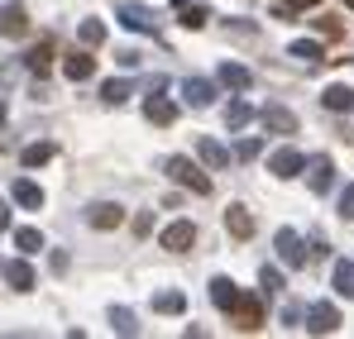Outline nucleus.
Listing matches in <instances>:
<instances>
[{
  "mask_svg": "<svg viewBox=\"0 0 354 339\" xmlns=\"http://www.w3.org/2000/svg\"><path fill=\"white\" fill-rule=\"evenodd\" d=\"M129 96H134V81H129V77H120V81L111 77V81L101 86V101H106V106H124Z\"/></svg>",
  "mask_w": 354,
  "mask_h": 339,
  "instance_id": "19",
  "label": "nucleus"
},
{
  "mask_svg": "<svg viewBox=\"0 0 354 339\" xmlns=\"http://www.w3.org/2000/svg\"><path fill=\"white\" fill-rule=\"evenodd\" d=\"M48 158H53V144H29V148L19 153V163H24V168H44Z\"/></svg>",
  "mask_w": 354,
  "mask_h": 339,
  "instance_id": "27",
  "label": "nucleus"
},
{
  "mask_svg": "<svg viewBox=\"0 0 354 339\" xmlns=\"http://www.w3.org/2000/svg\"><path fill=\"white\" fill-rule=\"evenodd\" d=\"M225 316H230V325H235V330H259V325H263V301L239 291V301L225 311Z\"/></svg>",
  "mask_w": 354,
  "mask_h": 339,
  "instance_id": "3",
  "label": "nucleus"
},
{
  "mask_svg": "<svg viewBox=\"0 0 354 339\" xmlns=\"http://www.w3.org/2000/svg\"><path fill=\"white\" fill-rule=\"evenodd\" d=\"M249 81H254L249 67H239V62H221V86H230V91H249Z\"/></svg>",
  "mask_w": 354,
  "mask_h": 339,
  "instance_id": "18",
  "label": "nucleus"
},
{
  "mask_svg": "<svg viewBox=\"0 0 354 339\" xmlns=\"http://www.w3.org/2000/svg\"><path fill=\"white\" fill-rule=\"evenodd\" d=\"M5 229H10V206L0 201V234H5Z\"/></svg>",
  "mask_w": 354,
  "mask_h": 339,
  "instance_id": "38",
  "label": "nucleus"
},
{
  "mask_svg": "<svg viewBox=\"0 0 354 339\" xmlns=\"http://www.w3.org/2000/svg\"><path fill=\"white\" fill-rule=\"evenodd\" d=\"M259 148H263V144H259V139H244V144H239L235 153H239V158H244V163H249V158H259Z\"/></svg>",
  "mask_w": 354,
  "mask_h": 339,
  "instance_id": "35",
  "label": "nucleus"
},
{
  "mask_svg": "<svg viewBox=\"0 0 354 339\" xmlns=\"http://www.w3.org/2000/svg\"><path fill=\"white\" fill-rule=\"evenodd\" d=\"M225 229H230L235 239H254V215H249L244 206H230V211H225Z\"/></svg>",
  "mask_w": 354,
  "mask_h": 339,
  "instance_id": "17",
  "label": "nucleus"
},
{
  "mask_svg": "<svg viewBox=\"0 0 354 339\" xmlns=\"http://www.w3.org/2000/svg\"><path fill=\"white\" fill-rule=\"evenodd\" d=\"M10 196H15V201H19L24 211H39V206H44V191H39L34 182H24V177H19V182L10 186Z\"/></svg>",
  "mask_w": 354,
  "mask_h": 339,
  "instance_id": "21",
  "label": "nucleus"
},
{
  "mask_svg": "<svg viewBox=\"0 0 354 339\" xmlns=\"http://www.w3.org/2000/svg\"><path fill=\"white\" fill-rule=\"evenodd\" d=\"M330 282H335L340 296H354V258H340V263H335V278H330Z\"/></svg>",
  "mask_w": 354,
  "mask_h": 339,
  "instance_id": "24",
  "label": "nucleus"
},
{
  "mask_svg": "<svg viewBox=\"0 0 354 339\" xmlns=\"http://www.w3.org/2000/svg\"><path fill=\"white\" fill-rule=\"evenodd\" d=\"M0 34H5V39L29 34V14H24V5H5V10H0Z\"/></svg>",
  "mask_w": 354,
  "mask_h": 339,
  "instance_id": "12",
  "label": "nucleus"
},
{
  "mask_svg": "<svg viewBox=\"0 0 354 339\" xmlns=\"http://www.w3.org/2000/svg\"><path fill=\"white\" fill-rule=\"evenodd\" d=\"M111 325H115V335H139V320H134V311H124V306L111 311Z\"/></svg>",
  "mask_w": 354,
  "mask_h": 339,
  "instance_id": "29",
  "label": "nucleus"
},
{
  "mask_svg": "<svg viewBox=\"0 0 354 339\" xmlns=\"http://www.w3.org/2000/svg\"><path fill=\"white\" fill-rule=\"evenodd\" d=\"M0 124H5V101H0Z\"/></svg>",
  "mask_w": 354,
  "mask_h": 339,
  "instance_id": "40",
  "label": "nucleus"
},
{
  "mask_svg": "<svg viewBox=\"0 0 354 339\" xmlns=\"http://www.w3.org/2000/svg\"><path fill=\"white\" fill-rule=\"evenodd\" d=\"M15 244H19V253H39L44 249V234L39 229H15Z\"/></svg>",
  "mask_w": 354,
  "mask_h": 339,
  "instance_id": "30",
  "label": "nucleus"
},
{
  "mask_svg": "<svg viewBox=\"0 0 354 339\" xmlns=\"http://www.w3.org/2000/svg\"><path fill=\"white\" fill-rule=\"evenodd\" d=\"M196 153H201V163H206V168H225V163H230V153H225L216 139H196Z\"/></svg>",
  "mask_w": 354,
  "mask_h": 339,
  "instance_id": "23",
  "label": "nucleus"
},
{
  "mask_svg": "<svg viewBox=\"0 0 354 339\" xmlns=\"http://www.w3.org/2000/svg\"><path fill=\"white\" fill-rule=\"evenodd\" d=\"M77 34H82V43H86V48H101V43H106V24H101V19H82V29H77Z\"/></svg>",
  "mask_w": 354,
  "mask_h": 339,
  "instance_id": "26",
  "label": "nucleus"
},
{
  "mask_svg": "<svg viewBox=\"0 0 354 339\" xmlns=\"http://www.w3.org/2000/svg\"><path fill=\"white\" fill-rule=\"evenodd\" d=\"M158 244H163L168 253H187V249L196 244V225H192V220H173V225L158 234Z\"/></svg>",
  "mask_w": 354,
  "mask_h": 339,
  "instance_id": "5",
  "label": "nucleus"
},
{
  "mask_svg": "<svg viewBox=\"0 0 354 339\" xmlns=\"http://www.w3.org/2000/svg\"><path fill=\"white\" fill-rule=\"evenodd\" d=\"M316 29H321V34H326V39H340V34H345V29H340V24H335V19H321V24H316Z\"/></svg>",
  "mask_w": 354,
  "mask_h": 339,
  "instance_id": "36",
  "label": "nucleus"
},
{
  "mask_svg": "<svg viewBox=\"0 0 354 339\" xmlns=\"http://www.w3.org/2000/svg\"><path fill=\"white\" fill-rule=\"evenodd\" d=\"M182 24H187V29H201V24H206V5H192V0H187V5H182Z\"/></svg>",
  "mask_w": 354,
  "mask_h": 339,
  "instance_id": "32",
  "label": "nucleus"
},
{
  "mask_svg": "<svg viewBox=\"0 0 354 339\" xmlns=\"http://www.w3.org/2000/svg\"><path fill=\"white\" fill-rule=\"evenodd\" d=\"M288 53H292V57H301V62H321V57H326V53H321V43H306V39H297V43L288 48Z\"/></svg>",
  "mask_w": 354,
  "mask_h": 339,
  "instance_id": "31",
  "label": "nucleus"
},
{
  "mask_svg": "<svg viewBox=\"0 0 354 339\" xmlns=\"http://www.w3.org/2000/svg\"><path fill=\"white\" fill-rule=\"evenodd\" d=\"M48 57H53V43L44 39L39 48H29V53H24V67H29L34 77H48Z\"/></svg>",
  "mask_w": 354,
  "mask_h": 339,
  "instance_id": "22",
  "label": "nucleus"
},
{
  "mask_svg": "<svg viewBox=\"0 0 354 339\" xmlns=\"http://www.w3.org/2000/svg\"><path fill=\"white\" fill-rule=\"evenodd\" d=\"M340 215H345V220H354V182L340 191Z\"/></svg>",
  "mask_w": 354,
  "mask_h": 339,
  "instance_id": "34",
  "label": "nucleus"
},
{
  "mask_svg": "<svg viewBox=\"0 0 354 339\" xmlns=\"http://www.w3.org/2000/svg\"><path fill=\"white\" fill-rule=\"evenodd\" d=\"M278 258L288 263V268H306V249H301V239H297V229H278Z\"/></svg>",
  "mask_w": 354,
  "mask_h": 339,
  "instance_id": "7",
  "label": "nucleus"
},
{
  "mask_svg": "<svg viewBox=\"0 0 354 339\" xmlns=\"http://www.w3.org/2000/svg\"><path fill=\"white\" fill-rule=\"evenodd\" d=\"M345 5H350V10H354V0H345Z\"/></svg>",
  "mask_w": 354,
  "mask_h": 339,
  "instance_id": "41",
  "label": "nucleus"
},
{
  "mask_svg": "<svg viewBox=\"0 0 354 339\" xmlns=\"http://www.w3.org/2000/svg\"><path fill=\"white\" fill-rule=\"evenodd\" d=\"M211 301H216V311H230V306L239 301L235 278H211Z\"/></svg>",
  "mask_w": 354,
  "mask_h": 339,
  "instance_id": "16",
  "label": "nucleus"
},
{
  "mask_svg": "<svg viewBox=\"0 0 354 339\" xmlns=\"http://www.w3.org/2000/svg\"><path fill=\"white\" fill-rule=\"evenodd\" d=\"M62 72H67V81H86V77L96 72V57L91 53H67L62 57Z\"/></svg>",
  "mask_w": 354,
  "mask_h": 339,
  "instance_id": "15",
  "label": "nucleus"
},
{
  "mask_svg": "<svg viewBox=\"0 0 354 339\" xmlns=\"http://www.w3.org/2000/svg\"><path fill=\"white\" fill-rule=\"evenodd\" d=\"M301 172H306V186H311L316 196H326V191H330V182H335V163H330L326 153H316L311 163H301Z\"/></svg>",
  "mask_w": 354,
  "mask_h": 339,
  "instance_id": "4",
  "label": "nucleus"
},
{
  "mask_svg": "<svg viewBox=\"0 0 354 339\" xmlns=\"http://www.w3.org/2000/svg\"><path fill=\"white\" fill-rule=\"evenodd\" d=\"M301 163H306V158H301V153H297V148H278V153H273V158H268V172H273V177H283V182H288V177H297V172H301Z\"/></svg>",
  "mask_w": 354,
  "mask_h": 339,
  "instance_id": "11",
  "label": "nucleus"
},
{
  "mask_svg": "<svg viewBox=\"0 0 354 339\" xmlns=\"http://www.w3.org/2000/svg\"><path fill=\"white\" fill-rule=\"evenodd\" d=\"M321 106H326V110H354V86H345V81H335V86H326V91H321Z\"/></svg>",
  "mask_w": 354,
  "mask_h": 339,
  "instance_id": "13",
  "label": "nucleus"
},
{
  "mask_svg": "<svg viewBox=\"0 0 354 339\" xmlns=\"http://www.w3.org/2000/svg\"><path fill=\"white\" fill-rule=\"evenodd\" d=\"M182 96H187V106H192V110H206V106L216 101V86H211V81H201V77H187V81H182Z\"/></svg>",
  "mask_w": 354,
  "mask_h": 339,
  "instance_id": "9",
  "label": "nucleus"
},
{
  "mask_svg": "<svg viewBox=\"0 0 354 339\" xmlns=\"http://www.w3.org/2000/svg\"><path fill=\"white\" fill-rule=\"evenodd\" d=\"M120 67H139V53H134V48H120Z\"/></svg>",
  "mask_w": 354,
  "mask_h": 339,
  "instance_id": "37",
  "label": "nucleus"
},
{
  "mask_svg": "<svg viewBox=\"0 0 354 339\" xmlns=\"http://www.w3.org/2000/svg\"><path fill=\"white\" fill-rule=\"evenodd\" d=\"M259 287H263V296L283 291V273H278V268H263V273H259Z\"/></svg>",
  "mask_w": 354,
  "mask_h": 339,
  "instance_id": "33",
  "label": "nucleus"
},
{
  "mask_svg": "<svg viewBox=\"0 0 354 339\" xmlns=\"http://www.w3.org/2000/svg\"><path fill=\"white\" fill-rule=\"evenodd\" d=\"M153 311L158 316H182L187 311V296L182 291H163V296H153Z\"/></svg>",
  "mask_w": 354,
  "mask_h": 339,
  "instance_id": "25",
  "label": "nucleus"
},
{
  "mask_svg": "<svg viewBox=\"0 0 354 339\" xmlns=\"http://www.w3.org/2000/svg\"><path fill=\"white\" fill-rule=\"evenodd\" d=\"M249 101H230V106H225V129H244V124H249Z\"/></svg>",
  "mask_w": 354,
  "mask_h": 339,
  "instance_id": "28",
  "label": "nucleus"
},
{
  "mask_svg": "<svg viewBox=\"0 0 354 339\" xmlns=\"http://www.w3.org/2000/svg\"><path fill=\"white\" fill-rule=\"evenodd\" d=\"M306 330H311V335H335V330H340V311H335L330 301H316V306L306 311Z\"/></svg>",
  "mask_w": 354,
  "mask_h": 339,
  "instance_id": "6",
  "label": "nucleus"
},
{
  "mask_svg": "<svg viewBox=\"0 0 354 339\" xmlns=\"http://www.w3.org/2000/svg\"><path fill=\"white\" fill-rule=\"evenodd\" d=\"M306 5H321V0H288V10H306Z\"/></svg>",
  "mask_w": 354,
  "mask_h": 339,
  "instance_id": "39",
  "label": "nucleus"
},
{
  "mask_svg": "<svg viewBox=\"0 0 354 339\" xmlns=\"http://www.w3.org/2000/svg\"><path fill=\"white\" fill-rule=\"evenodd\" d=\"M5 282L15 287V291H34V268L19 258V263H5Z\"/></svg>",
  "mask_w": 354,
  "mask_h": 339,
  "instance_id": "20",
  "label": "nucleus"
},
{
  "mask_svg": "<svg viewBox=\"0 0 354 339\" xmlns=\"http://www.w3.org/2000/svg\"><path fill=\"white\" fill-rule=\"evenodd\" d=\"M120 220H124V211H120L115 201H91L86 206V225L91 229H115Z\"/></svg>",
  "mask_w": 354,
  "mask_h": 339,
  "instance_id": "8",
  "label": "nucleus"
},
{
  "mask_svg": "<svg viewBox=\"0 0 354 339\" xmlns=\"http://www.w3.org/2000/svg\"><path fill=\"white\" fill-rule=\"evenodd\" d=\"M115 19L124 24V29H134V34H158V14H153L149 5L124 0V5H115Z\"/></svg>",
  "mask_w": 354,
  "mask_h": 339,
  "instance_id": "2",
  "label": "nucleus"
},
{
  "mask_svg": "<svg viewBox=\"0 0 354 339\" xmlns=\"http://www.w3.org/2000/svg\"><path fill=\"white\" fill-rule=\"evenodd\" d=\"M259 119H263V129H273V134H297V115L283 110V106H263Z\"/></svg>",
  "mask_w": 354,
  "mask_h": 339,
  "instance_id": "10",
  "label": "nucleus"
},
{
  "mask_svg": "<svg viewBox=\"0 0 354 339\" xmlns=\"http://www.w3.org/2000/svg\"><path fill=\"white\" fill-rule=\"evenodd\" d=\"M163 172L173 177L177 186H192L196 196H211V177H206V172L196 168L192 158H182V153H173V158H163Z\"/></svg>",
  "mask_w": 354,
  "mask_h": 339,
  "instance_id": "1",
  "label": "nucleus"
},
{
  "mask_svg": "<svg viewBox=\"0 0 354 339\" xmlns=\"http://www.w3.org/2000/svg\"><path fill=\"white\" fill-rule=\"evenodd\" d=\"M144 119H149V124H173V119H177V106H173V101H163V96L153 91V96L144 101Z\"/></svg>",
  "mask_w": 354,
  "mask_h": 339,
  "instance_id": "14",
  "label": "nucleus"
}]
</instances>
